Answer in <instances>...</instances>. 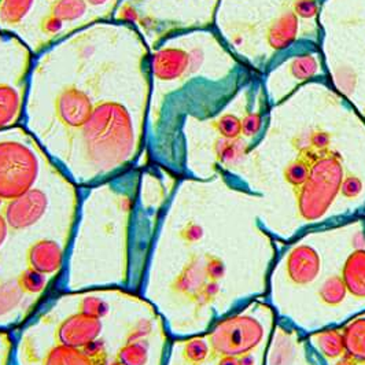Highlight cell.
Returning a JSON list of instances; mask_svg holds the SVG:
<instances>
[{
	"instance_id": "6da1fadb",
	"label": "cell",
	"mask_w": 365,
	"mask_h": 365,
	"mask_svg": "<svg viewBox=\"0 0 365 365\" xmlns=\"http://www.w3.org/2000/svg\"><path fill=\"white\" fill-rule=\"evenodd\" d=\"M150 47L130 25L98 19L35 55L22 125L78 188L108 182L142 155Z\"/></svg>"
},
{
	"instance_id": "7a4b0ae2",
	"label": "cell",
	"mask_w": 365,
	"mask_h": 365,
	"mask_svg": "<svg viewBox=\"0 0 365 365\" xmlns=\"http://www.w3.org/2000/svg\"><path fill=\"white\" fill-rule=\"evenodd\" d=\"M51 164L43 147L24 125L0 130V203L32 190Z\"/></svg>"
},
{
	"instance_id": "3957f363",
	"label": "cell",
	"mask_w": 365,
	"mask_h": 365,
	"mask_svg": "<svg viewBox=\"0 0 365 365\" xmlns=\"http://www.w3.org/2000/svg\"><path fill=\"white\" fill-rule=\"evenodd\" d=\"M35 55L21 37L0 29V130L22 125Z\"/></svg>"
},
{
	"instance_id": "277c9868",
	"label": "cell",
	"mask_w": 365,
	"mask_h": 365,
	"mask_svg": "<svg viewBox=\"0 0 365 365\" xmlns=\"http://www.w3.org/2000/svg\"><path fill=\"white\" fill-rule=\"evenodd\" d=\"M62 170L53 163L36 185L13 201L0 203V212L10 232H21L34 228L50 210L51 188Z\"/></svg>"
},
{
	"instance_id": "5b68a950",
	"label": "cell",
	"mask_w": 365,
	"mask_h": 365,
	"mask_svg": "<svg viewBox=\"0 0 365 365\" xmlns=\"http://www.w3.org/2000/svg\"><path fill=\"white\" fill-rule=\"evenodd\" d=\"M342 182V168L336 160L326 158L314 165L298 198L301 216L307 221L323 217L341 190Z\"/></svg>"
},
{
	"instance_id": "8992f818",
	"label": "cell",
	"mask_w": 365,
	"mask_h": 365,
	"mask_svg": "<svg viewBox=\"0 0 365 365\" xmlns=\"http://www.w3.org/2000/svg\"><path fill=\"white\" fill-rule=\"evenodd\" d=\"M264 334L262 324L253 316L237 314L220 322L207 341L215 356L240 359L261 344Z\"/></svg>"
},
{
	"instance_id": "52a82bcc",
	"label": "cell",
	"mask_w": 365,
	"mask_h": 365,
	"mask_svg": "<svg viewBox=\"0 0 365 365\" xmlns=\"http://www.w3.org/2000/svg\"><path fill=\"white\" fill-rule=\"evenodd\" d=\"M103 331L102 319L76 312L61 320L54 329V341L62 346L84 349L98 341Z\"/></svg>"
},
{
	"instance_id": "ba28073f",
	"label": "cell",
	"mask_w": 365,
	"mask_h": 365,
	"mask_svg": "<svg viewBox=\"0 0 365 365\" xmlns=\"http://www.w3.org/2000/svg\"><path fill=\"white\" fill-rule=\"evenodd\" d=\"M65 249L54 239L43 237L34 242L25 255L26 267L46 276L58 274L63 265Z\"/></svg>"
},
{
	"instance_id": "9c48e42d",
	"label": "cell",
	"mask_w": 365,
	"mask_h": 365,
	"mask_svg": "<svg viewBox=\"0 0 365 365\" xmlns=\"http://www.w3.org/2000/svg\"><path fill=\"white\" fill-rule=\"evenodd\" d=\"M322 271V259L311 246H298L287 259L289 279L297 286H307L314 282Z\"/></svg>"
},
{
	"instance_id": "30bf717a",
	"label": "cell",
	"mask_w": 365,
	"mask_h": 365,
	"mask_svg": "<svg viewBox=\"0 0 365 365\" xmlns=\"http://www.w3.org/2000/svg\"><path fill=\"white\" fill-rule=\"evenodd\" d=\"M36 0H0V29L19 34L31 19Z\"/></svg>"
},
{
	"instance_id": "8fae6325",
	"label": "cell",
	"mask_w": 365,
	"mask_h": 365,
	"mask_svg": "<svg viewBox=\"0 0 365 365\" xmlns=\"http://www.w3.org/2000/svg\"><path fill=\"white\" fill-rule=\"evenodd\" d=\"M109 363L96 360L87 354L84 349L62 346L56 344L44 351L38 365H108Z\"/></svg>"
},
{
	"instance_id": "7c38bea8",
	"label": "cell",
	"mask_w": 365,
	"mask_h": 365,
	"mask_svg": "<svg viewBox=\"0 0 365 365\" xmlns=\"http://www.w3.org/2000/svg\"><path fill=\"white\" fill-rule=\"evenodd\" d=\"M347 292L356 298H365V250L359 249L347 257L342 269Z\"/></svg>"
},
{
	"instance_id": "4fadbf2b",
	"label": "cell",
	"mask_w": 365,
	"mask_h": 365,
	"mask_svg": "<svg viewBox=\"0 0 365 365\" xmlns=\"http://www.w3.org/2000/svg\"><path fill=\"white\" fill-rule=\"evenodd\" d=\"M48 11L55 19L62 21L66 26L76 24L78 28L91 22L87 19L91 10L86 0H53L50 3Z\"/></svg>"
},
{
	"instance_id": "5bb4252c",
	"label": "cell",
	"mask_w": 365,
	"mask_h": 365,
	"mask_svg": "<svg viewBox=\"0 0 365 365\" xmlns=\"http://www.w3.org/2000/svg\"><path fill=\"white\" fill-rule=\"evenodd\" d=\"M342 332L345 354L359 364H365V319L351 322Z\"/></svg>"
},
{
	"instance_id": "9a60e30c",
	"label": "cell",
	"mask_w": 365,
	"mask_h": 365,
	"mask_svg": "<svg viewBox=\"0 0 365 365\" xmlns=\"http://www.w3.org/2000/svg\"><path fill=\"white\" fill-rule=\"evenodd\" d=\"M314 345L320 353L327 359H339L345 356V342L344 332L339 329H327L313 335Z\"/></svg>"
},
{
	"instance_id": "2e32d148",
	"label": "cell",
	"mask_w": 365,
	"mask_h": 365,
	"mask_svg": "<svg viewBox=\"0 0 365 365\" xmlns=\"http://www.w3.org/2000/svg\"><path fill=\"white\" fill-rule=\"evenodd\" d=\"M26 295L21 292L16 277L1 280L0 282V319L19 309Z\"/></svg>"
},
{
	"instance_id": "e0dca14e",
	"label": "cell",
	"mask_w": 365,
	"mask_h": 365,
	"mask_svg": "<svg viewBox=\"0 0 365 365\" xmlns=\"http://www.w3.org/2000/svg\"><path fill=\"white\" fill-rule=\"evenodd\" d=\"M150 359V345L146 339L123 344L115 353V360L124 365H147Z\"/></svg>"
},
{
	"instance_id": "ac0fdd59",
	"label": "cell",
	"mask_w": 365,
	"mask_h": 365,
	"mask_svg": "<svg viewBox=\"0 0 365 365\" xmlns=\"http://www.w3.org/2000/svg\"><path fill=\"white\" fill-rule=\"evenodd\" d=\"M21 292L28 297L40 295L48 287V276L40 274L32 268H25L16 277Z\"/></svg>"
},
{
	"instance_id": "d6986e66",
	"label": "cell",
	"mask_w": 365,
	"mask_h": 365,
	"mask_svg": "<svg viewBox=\"0 0 365 365\" xmlns=\"http://www.w3.org/2000/svg\"><path fill=\"white\" fill-rule=\"evenodd\" d=\"M320 299L329 305L336 307L339 305L347 295V289L342 276H329V279L320 287Z\"/></svg>"
},
{
	"instance_id": "ffe728a7",
	"label": "cell",
	"mask_w": 365,
	"mask_h": 365,
	"mask_svg": "<svg viewBox=\"0 0 365 365\" xmlns=\"http://www.w3.org/2000/svg\"><path fill=\"white\" fill-rule=\"evenodd\" d=\"M77 312L84 313L90 317L95 319H105L110 313V302L106 301L103 297L96 295L93 292H87L84 297L78 301Z\"/></svg>"
},
{
	"instance_id": "44dd1931",
	"label": "cell",
	"mask_w": 365,
	"mask_h": 365,
	"mask_svg": "<svg viewBox=\"0 0 365 365\" xmlns=\"http://www.w3.org/2000/svg\"><path fill=\"white\" fill-rule=\"evenodd\" d=\"M212 354L209 341L203 338H192L184 344L182 357L187 364L200 365L205 363Z\"/></svg>"
},
{
	"instance_id": "7402d4cb",
	"label": "cell",
	"mask_w": 365,
	"mask_h": 365,
	"mask_svg": "<svg viewBox=\"0 0 365 365\" xmlns=\"http://www.w3.org/2000/svg\"><path fill=\"white\" fill-rule=\"evenodd\" d=\"M295 28H297V22L292 16L280 19L271 32V41L274 47L280 48L290 44L292 37L295 35Z\"/></svg>"
},
{
	"instance_id": "603a6c76",
	"label": "cell",
	"mask_w": 365,
	"mask_h": 365,
	"mask_svg": "<svg viewBox=\"0 0 365 365\" xmlns=\"http://www.w3.org/2000/svg\"><path fill=\"white\" fill-rule=\"evenodd\" d=\"M153 329H154L153 322L146 317H140L136 322H133L132 326H129L128 331L125 332L124 344L146 339L147 336L153 332Z\"/></svg>"
},
{
	"instance_id": "cb8c5ba5",
	"label": "cell",
	"mask_w": 365,
	"mask_h": 365,
	"mask_svg": "<svg viewBox=\"0 0 365 365\" xmlns=\"http://www.w3.org/2000/svg\"><path fill=\"white\" fill-rule=\"evenodd\" d=\"M309 172L311 168L308 165L302 161H297L286 169V179L295 187H302L309 178Z\"/></svg>"
},
{
	"instance_id": "d4e9b609",
	"label": "cell",
	"mask_w": 365,
	"mask_h": 365,
	"mask_svg": "<svg viewBox=\"0 0 365 365\" xmlns=\"http://www.w3.org/2000/svg\"><path fill=\"white\" fill-rule=\"evenodd\" d=\"M220 132L225 138H237L240 132V124L235 117L232 115H224L219 123Z\"/></svg>"
},
{
	"instance_id": "484cf974",
	"label": "cell",
	"mask_w": 365,
	"mask_h": 365,
	"mask_svg": "<svg viewBox=\"0 0 365 365\" xmlns=\"http://www.w3.org/2000/svg\"><path fill=\"white\" fill-rule=\"evenodd\" d=\"M316 71V63L312 61L311 58H302L298 59L294 65H292V72L297 77H309L313 72Z\"/></svg>"
},
{
	"instance_id": "4316f807",
	"label": "cell",
	"mask_w": 365,
	"mask_h": 365,
	"mask_svg": "<svg viewBox=\"0 0 365 365\" xmlns=\"http://www.w3.org/2000/svg\"><path fill=\"white\" fill-rule=\"evenodd\" d=\"M363 182H360L357 178H347L342 184H341V191L346 198H354L361 192Z\"/></svg>"
},
{
	"instance_id": "83f0119b",
	"label": "cell",
	"mask_w": 365,
	"mask_h": 365,
	"mask_svg": "<svg viewBox=\"0 0 365 365\" xmlns=\"http://www.w3.org/2000/svg\"><path fill=\"white\" fill-rule=\"evenodd\" d=\"M297 11L304 17H311L316 13L314 3L312 0H301L297 3Z\"/></svg>"
},
{
	"instance_id": "f1b7e54d",
	"label": "cell",
	"mask_w": 365,
	"mask_h": 365,
	"mask_svg": "<svg viewBox=\"0 0 365 365\" xmlns=\"http://www.w3.org/2000/svg\"><path fill=\"white\" fill-rule=\"evenodd\" d=\"M259 127V120L257 115H252L249 117L245 123H243V132L247 135H253L257 132V129Z\"/></svg>"
},
{
	"instance_id": "f546056e",
	"label": "cell",
	"mask_w": 365,
	"mask_h": 365,
	"mask_svg": "<svg viewBox=\"0 0 365 365\" xmlns=\"http://www.w3.org/2000/svg\"><path fill=\"white\" fill-rule=\"evenodd\" d=\"M9 235H10V228H9V225H7L6 220H4L3 215H1V212H0V249H1V247H3V245L6 243V240H7Z\"/></svg>"
},
{
	"instance_id": "4dcf8cb0",
	"label": "cell",
	"mask_w": 365,
	"mask_h": 365,
	"mask_svg": "<svg viewBox=\"0 0 365 365\" xmlns=\"http://www.w3.org/2000/svg\"><path fill=\"white\" fill-rule=\"evenodd\" d=\"M217 365H242V363H240V359L237 357H220Z\"/></svg>"
},
{
	"instance_id": "1f68e13d",
	"label": "cell",
	"mask_w": 365,
	"mask_h": 365,
	"mask_svg": "<svg viewBox=\"0 0 365 365\" xmlns=\"http://www.w3.org/2000/svg\"><path fill=\"white\" fill-rule=\"evenodd\" d=\"M335 365H361V364H359V363H357V361H354V360H353V359H350V357H349V356H346V354H345V356H342V359H341V360H339V361H338V363H336V364Z\"/></svg>"
},
{
	"instance_id": "d6a6232c",
	"label": "cell",
	"mask_w": 365,
	"mask_h": 365,
	"mask_svg": "<svg viewBox=\"0 0 365 365\" xmlns=\"http://www.w3.org/2000/svg\"><path fill=\"white\" fill-rule=\"evenodd\" d=\"M108 365H124L123 364V363H120V361H118V360H115V359H114V360H113V361H110L109 364Z\"/></svg>"
}]
</instances>
